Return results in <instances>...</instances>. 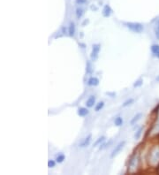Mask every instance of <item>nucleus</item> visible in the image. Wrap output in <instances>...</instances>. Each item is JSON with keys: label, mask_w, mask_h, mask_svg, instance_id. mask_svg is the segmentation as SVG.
<instances>
[{"label": "nucleus", "mask_w": 159, "mask_h": 175, "mask_svg": "<svg viewBox=\"0 0 159 175\" xmlns=\"http://www.w3.org/2000/svg\"><path fill=\"white\" fill-rule=\"evenodd\" d=\"M79 45H81V46H82V48H85V44H83V43H80Z\"/></svg>", "instance_id": "nucleus-26"}, {"label": "nucleus", "mask_w": 159, "mask_h": 175, "mask_svg": "<svg viewBox=\"0 0 159 175\" xmlns=\"http://www.w3.org/2000/svg\"><path fill=\"white\" fill-rule=\"evenodd\" d=\"M104 140H105V137H104V136H102V137L98 138L96 141V143H94V147H96V146H98L99 144L103 143L104 142Z\"/></svg>", "instance_id": "nucleus-18"}, {"label": "nucleus", "mask_w": 159, "mask_h": 175, "mask_svg": "<svg viewBox=\"0 0 159 175\" xmlns=\"http://www.w3.org/2000/svg\"><path fill=\"white\" fill-rule=\"evenodd\" d=\"M68 34L70 37H74L75 34V25L74 22H71L68 28Z\"/></svg>", "instance_id": "nucleus-9"}, {"label": "nucleus", "mask_w": 159, "mask_h": 175, "mask_svg": "<svg viewBox=\"0 0 159 175\" xmlns=\"http://www.w3.org/2000/svg\"><path fill=\"white\" fill-rule=\"evenodd\" d=\"M55 165H56V162H55L54 160L50 159V160L48 161V167H49V168L55 167Z\"/></svg>", "instance_id": "nucleus-21"}, {"label": "nucleus", "mask_w": 159, "mask_h": 175, "mask_svg": "<svg viewBox=\"0 0 159 175\" xmlns=\"http://www.w3.org/2000/svg\"><path fill=\"white\" fill-rule=\"evenodd\" d=\"M99 84V80L96 77H90L87 81V85L89 86H97Z\"/></svg>", "instance_id": "nucleus-8"}, {"label": "nucleus", "mask_w": 159, "mask_h": 175, "mask_svg": "<svg viewBox=\"0 0 159 175\" xmlns=\"http://www.w3.org/2000/svg\"><path fill=\"white\" fill-rule=\"evenodd\" d=\"M106 95H108V96H111L112 97H114L115 96H116V93H111V92H107V93H106Z\"/></svg>", "instance_id": "nucleus-25"}, {"label": "nucleus", "mask_w": 159, "mask_h": 175, "mask_svg": "<svg viewBox=\"0 0 159 175\" xmlns=\"http://www.w3.org/2000/svg\"><path fill=\"white\" fill-rule=\"evenodd\" d=\"M142 83H143V81L141 80V79H140V80H138V81H136L134 82V88H138V87H140L141 85H142Z\"/></svg>", "instance_id": "nucleus-20"}, {"label": "nucleus", "mask_w": 159, "mask_h": 175, "mask_svg": "<svg viewBox=\"0 0 159 175\" xmlns=\"http://www.w3.org/2000/svg\"><path fill=\"white\" fill-rule=\"evenodd\" d=\"M87 1V0H75V3L77 4V5H84V4H86Z\"/></svg>", "instance_id": "nucleus-23"}, {"label": "nucleus", "mask_w": 159, "mask_h": 175, "mask_svg": "<svg viewBox=\"0 0 159 175\" xmlns=\"http://www.w3.org/2000/svg\"><path fill=\"white\" fill-rule=\"evenodd\" d=\"M103 106H104V102H99L96 105V108H95V111L96 112H99V111H101L103 108Z\"/></svg>", "instance_id": "nucleus-15"}, {"label": "nucleus", "mask_w": 159, "mask_h": 175, "mask_svg": "<svg viewBox=\"0 0 159 175\" xmlns=\"http://www.w3.org/2000/svg\"><path fill=\"white\" fill-rule=\"evenodd\" d=\"M83 13H84V11H83V9L82 8H77L76 9V17H77V19H81V17H82V15H83Z\"/></svg>", "instance_id": "nucleus-14"}, {"label": "nucleus", "mask_w": 159, "mask_h": 175, "mask_svg": "<svg viewBox=\"0 0 159 175\" xmlns=\"http://www.w3.org/2000/svg\"><path fill=\"white\" fill-rule=\"evenodd\" d=\"M101 50V45L100 44H94L92 47V51L90 54V58L93 61H96L98 59V54Z\"/></svg>", "instance_id": "nucleus-2"}, {"label": "nucleus", "mask_w": 159, "mask_h": 175, "mask_svg": "<svg viewBox=\"0 0 159 175\" xmlns=\"http://www.w3.org/2000/svg\"><path fill=\"white\" fill-rule=\"evenodd\" d=\"M156 81H159V76H158V77L156 78Z\"/></svg>", "instance_id": "nucleus-27"}, {"label": "nucleus", "mask_w": 159, "mask_h": 175, "mask_svg": "<svg viewBox=\"0 0 159 175\" xmlns=\"http://www.w3.org/2000/svg\"><path fill=\"white\" fill-rule=\"evenodd\" d=\"M152 54L159 59V44H153L150 47Z\"/></svg>", "instance_id": "nucleus-5"}, {"label": "nucleus", "mask_w": 159, "mask_h": 175, "mask_svg": "<svg viewBox=\"0 0 159 175\" xmlns=\"http://www.w3.org/2000/svg\"><path fill=\"white\" fill-rule=\"evenodd\" d=\"M112 143V141L109 143H104V144H102V145H100V148H99V150H103L104 148H106V147H107L110 143Z\"/></svg>", "instance_id": "nucleus-24"}, {"label": "nucleus", "mask_w": 159, "mask_h": 175, "mask_svg": "<svg viewBox=\"0 0 159 175\" xmlns=\"http://www.w3.org/2000/svg\"><path fill=\"white\" fill-rule=\"evenodd\" d=\"M87 74H91L92 73V68H91V65H90L89 61L87 62Z\"/></svg>", "instance_id": "nucleus-22"}, {"label": "nucleus", "mask_w": 159, "mask_h": 175, "mask_svg": "<svg viewBox=\"0 0 159 175\" xmlns=\"http://www.w3.org/2000/svg\"><path fill=\"white\" fill-rule=\"evenodd\" d=\"M65 155H64V154H60V155L57 156V157H56V162L60 164V163H62V162L65 160Z\"/></svg>", "instance_id": "nucleus-16"}, {"label": "nucleus", "mask_w": 159, "mask_h": 175, "mask_svg": "<svg viewBox=\"0 0 159 175\" xmlns=\"http://www.w3.org/2000/svg\"><path fill=\"white\" fill-rule=\"evenodd\" d=\"M142 131H143V127H140L138 129V131L135 133V134H134V138H135L136 140H138V139L140 137L141 134H142Z\"/></svg>", "instance_id": "nucleus-17"}, {"label": "nucleus", "mask_w": 159, "mask_h": 175, "mask_svg": "<svg viewBox=\"0 0 159 175\" xmlns=\"http://www.w3.org/2000/svg\"><path fill=\"white\" fill-rule=\"evenodd\" d=\"M133 103H134V98H129V99H127V101L124 102V103L122 104V106H123V107H127V106L130 105V104H132Z\"/></svg>", "instance_id": "nucleus-19"}, {"label": "nucleus", "mask_w": 159, "mask_h": 175, "mask_svg": "<svg viewBox=\"0 0 159 175\" xmlns=\"http://www.w3.org/2000/svg\"><path fill=\"white\" fill-rule=\"evenodd\" d=\"M91 137H92L91 134H88V135L85 138L84 141H83L81 143L79 144V146H80L81 148H85V147L88 146V145H89V143H90V142H91Z\"/></svg>", "instance_id": "nucleus-6"}, {"label": "nucleus", "mask_w": 159, "mask_h": 175, "mask_svg": "<svg viewBox=\"0 0 159 175\" xmlns=\"http://www.w3.org/2000/svg\"><path fill=\"white\" fill-rule=\"evenodd\" d=\"M126 26L129 30L137 34L143 32L144 30V26L139 22H128V23H126Z\"/></svg>", "instance_id": "nucleus-1"}, {"label": "nucleus", "mask_w": 159, "mask_h": 175, "mask_svg": "<svg viewBox=\"0 0 159 175\" xmlns=\"http://www.w3.org/2000/svg\"><path fill=\"white\" fill-rule=\"evenodd\" d=\"M154 32H155L156 38L159 41V19L156 21V24H155V27H154Z\"/></svg>", "instance_id": "nucleus-12"}, {"label": "nucleus", "mask_w": 159, "mask_h": 175, "mask_svg": "<svg viewBox=\"0 0 159 175\" xmlns=\"http://www.w3.org/2000/svg\"><path fill=\"white\" fill-rule=\"evenodd\" d=\"M112 12V10L111 6L109 5H105L104 7H103V16L107 18V17L111 16Z\"/></svg>", "instance_id": "nucleus-4"}, {"label": "nucleus", "mask_w": 159, "mask_h": 175, "mask_svg": "<svg viewBox=\"0 0 159 175\" xmlns=\"http://www.w3.org/2000/svg\"><path fill=\"white\" fill-rule=\"evenodd\" d=\"M141 117H142V113H137L133 119H132V120L130 121V124L132 125V126H134V124H136V122H138L140 119H141Z\"/></svg>", "instance_id": "nucleus-11"}, {"label": "nucleus", "mask_w": 159, "mask_h": 175, "mask_svg": "<svg viewBox=\"0 0 159 175\" xmlns=\"http://www.w3.org/2000/svg\"><path fill=\"white\" fill-rule=\"evenodd\" d=\"M125 144H126V141H122V142H120V143H119L115 147V149L113 150V151L112 152L111 158H113V157H114L115 156H117V155L118 154V152H120V151L122 150V149L124 148Z\"/></svg>", "instance_id": "nucleus-3"}, {"label": "nucleus", "mask_w": 159, "mask_h": 175, "mask_svg": "<svg viewBox=\"0 0 159 175\" xmlns=\"http://www.w3.org/2000/svg\"><path fill=\"white\" fill-rule=\"evenodd\" d=\"M88 114V110L85 107H81L78 109V115L80 117H85Z\"/></svg>", "instance_id": "nucleus-10"}, {"label": "nucleus", "mask_w": 159, "mask_h": 175, "mask_svg": "<svg viewBox=\"0 0 159 175\" xmlns=\"http://www.w3.org/2000/svg\"><path fill=\"white\" fill-rule=\"evenodd\" d=\"M96 103V96H90L89 97H88V99L87 100V107L88 108H91L94 106V104Z\"/></svg>", "instance_id": "nucleus-7"}, {"label": "nucleus", "mask_w": 159, "mask_h": 175, "mask_svg": "<svg viewBox=\"0 0 159 175\" xmlns=\"http://www.w3.org/2000/svg\"><path fill=\"white\" fill-rule=\"evenodd\" d=\"M114 124H115V126H117V127H121V126L123 125V119H122L121 117L116 118V119H115V121H114Z\"/></svg>", "instance_id": "nucleus-13"}]
</instances>
